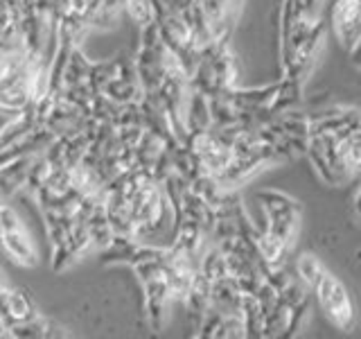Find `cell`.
<instances>
[{"label": "cell", "instance_id": "obj_8", "mask_svg": "<svg viewBox=\"0 0 361 339\" xmlns=\"http://www.w3.org/2000/svg\"><path fill=\"white\" fill-rule=\"evenodd\" d=\"M11 339H52V337H66V328L54 321L52 316H45L43 312L32 316V319L18 321L9 326Z\"/></svg>", "mask_w": 361, "mask_h": 339}, {"label": "cell", "instance_id": "obj_13", "mask_svg": "<svg viewBox=\"0 0 361 339\" xmlns=\"http://www.w3.org/2000/svg\"><path fill=\"white\" fill-rule=\"evenodd\" d=\"M293 274H296L305 282V285L312 290L316 282L321 280V276L325 274V267H323V263L314 254H302L296 260V269H293Z\"/></svg>", "mask_w": 361, "mask_h": 339}, {"label": "cell", "instance_id": "obj_14", "mask_svg": "<svg viewBox=\"0 0 361 339\" xmlns=\"http://www.w3.org/2000/svg\"><path fill=\"white\" fill-rule=\"evenodd\" d=\"M289 5L296 7L300 14L305 16H321V5H323V0H287Z\"/></svg>", "mask_w": 361, "mask_h": 339}, {"label": "cell", "instance_id": "obj_10", "mask_svg": "<svg viewBox=\"0 0 361 339\" xmlns=\"http://www.w3.org/2000/svg\"><path fill=\"white\" fill-rule=\"evenodd\" d=\"M180 303L185 305V312H188L190 319L195 321V326L201 321V316L208 312V308H210V280L203 276L199 269L195 271V278H192V282H190V290Z\"/></svg>", "mask_w": 361, "mask_h": 339}, {"label": "cell", "instance_id": "obj_9", "mask_svg": "<svg viewBox=\"0 0 361 339\" xmlns=\"http://www.w3.org/2000/svg\"><path fill=\"white\" fill-rule=\"evenodd\" d=\"M242 294L244 292L240 290L237 280L231 274L228 276H221V278L210 282V308L221 312V314L240 312Z\"/></svg>", "mask_w": 361, "mask_h": 339}, {"label": "cell", "instance_id": "obj_18", "mask_svg": "<svg viewBox=\"0 0 361 339\" xmlns=\"http://www.w3.org/2000/svg\"><path fill=\"white\" fill-rule=\"evenodd\" d=\"M7 285H9V282L5 280V276H3V271H0V292H3V290H5Z\"/></svg>", "mask_w": 361, "mask_h": 339}, {"label": "cell", "instance_id": "obj_4", "mask_svg": "<svg viewBox=\"0 0 361 339\" xmlns=\"http://www.w3.org/2000/svg\"><path fill=\"white\" fill-rule=\"evenodd\" d=\"M0 249L20 267H34L39 260L27 229L7 201L0 203Z\"/></svg>", "mask_w": 361, "mask_h": 339}, {"label": "cell", "instance_id": "obj_17", "mask_svg": "<svg viewBox=\"0 0 361 339\" xmlns=\"http://www.w3.org/2000/svg\"><path fill=\"white\" fill-rule=\"evenodd\" d=\"M355 213L361 218V188L357 190V195H355Z\"/></svg>", "mask_w": 361, "mask_h": 339}, {"label": "cell", "instance_id": "obj_5", "mask_svg": "<svg viewBox=\"0 0 361 339\" xmlns=\"http://www.w3.org/2000/svg\"><path fill=\"white\" fill-rule=\"evenodd\" d=\"M145 290V312H147V321H149L152 331H163V326L167 321V312L169 305H172V294L165 282V276H156L140 282Z\"/></svg>", "mask_w": 361, "mask_h": 339}, {"label": "cell", "instance_id": "obj_2", "mask_svg": "<svg viewBox=\"0 0 361 339\" xmlns=\"http://www.w3.org/2000/svg\"><path fill=\"white\" fill-rule=\"evenodd\" d=\"M257 201L264 210L267 226L264 229L269 233H274L278 240L285 242L289 249L296 240L298 226H300V206L296 199H291L289 195L280 190H259Z\"/></svg>", "mask_w": 361, "mask_h": 339}, {"label": "cell", "instance_id": "obj_12", "mask_svg": "<svg viewBox=\"0 0 361 339\" xmlns=\"http://www.w3.org/2000/svg\"><path fill=\"white\" fill-rule=\"evenodd\" d=\"M122 11L131 18V23H135L138 30L149 28L158 20V11H156L154 0H124Z\"/></svg>", "mask_w": 361, "mask_h": 339}, {"label": "cell", "instance_id": "obj_3", "mask_svg": "<svg viewBox=\"0 0 361 339\" xmlns=\"http://www.w3.org/2000/svg\"><path fill=\"white\" fill-rule=\"evenodd\" d=\"M312 292L332 326H336L338 331H353V326L357 321V312H355L353 297H350V292L345 290L341 280L332 276L330 271H325L321 280L312 287Z\"/></svg>", "mask_w": 361, "mask_h": 339}, {"label": "cell", "instance_id": "obj_7", "mask_svg": "<svg viewBox=\"0 0 361 339\" xmlns=\"http://www.w3.org/2000/svg\"><path fill=\"white\" fill-rule=\"evenodd\" d=\"M0 314H3L7 323L11 326V323L32 319V316L41 314V310H39V305L34 303L30 292L7 285L3 292H0Z\"/></svg>", "mask_w": 361, "mask_h": 339}, {"label": "cell", "instance_id": "obj_11", "mask_svg": "<svg viewBox=\"0 0 361 339\" xmlns=\"http://www.w3.org/2000/svg\"><path fill=\"white\" fill-rule=\"evenodd\" d=\"M300 102H302V82H296V79H289V77H280L276 95L271 100V111L282 113V111L298 109Z\"/></svg>", "mask_w": 361, "mask_h": 339}, {"label": "cell", "instance_id": "obj_1", "mask_svg": "<svg viewBox=\"0 0 361 339\" xmlns=\"http://www.w3.org/2000/svg\"><path fill=\"white\" fill-rule=\"evenodd\" d=\"M325 43V23L321 16H305L282 0L280 9V68L282 77L302 82L310 77Z\"/></svg>", "mask_w": 361, "mask_h": 339}, {"label": "cell", "instance_id": "obj_15", "mask_svg": "<svg viewBox=\"0 0 361 339\" xmlns=\"http://www.w3.org/2000/svg\"><path fill=\"white\" fill-rule=\"evenodd\" d=\"M348 50H350V61H353L359 68V71H361V34L355 39V43L350 45Z\"/></svg>", "mask_w": 361, "mask_h": 339}, {"label": "cell", "instance_id": "obj_6", "mask_svg": "<svg viewBox=\"0 0 361 339\" xmlns=\"http://www.w3.org/2000/svg\"><path fill=\"white\" fill-rule=\"evenodd\" d=\"M330 23L338 43L350 48L361 34V0H336L332 5Z\"/></svg>", "mask_w": 361, "mask_h": 339}, {"label": "cell", "instance_id": "obj_16", "mask_svg": "<svg viewBox=\"0 0 361 339\" xmlns=\"http://www.w3.org/2000/svg\"><path fill=\"white\" fill-rule=\"evenodd\" d=\"M0 339H11V333H9V323L3 314H0Z\"/></svg>", "mask_w": 361, "mask_h": 339}, {"label": "cell", "instance_id": "obj_19", "mask_svg": "<svg viewBox=\"0 0 361 339\" xmlns=\"http://www.w3.org/2000/svg\"><path fill=\"white\" fill-rule=\"evenodd\" d=\"M5 5V0H0V7H3Z\"/></svg>", "mask_w": 361, "mask_h": 339}]
</instances>
